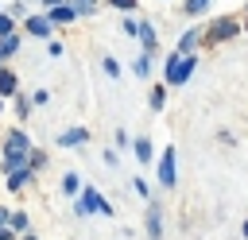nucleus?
Masks as SVG:
<instances>
[{"instance_id":"f257e3e1","label":"nucleus","mask_w":248,"mask_h":240,"mask_svg":"<svg viewBox=\"0 0 248 240\" xmlns=\"http://www.w3.org/2000/svg\"><path fill=\"white\" fill-rule=\"evenodd\" d=\"M190 74H194V58H190V54H170V62H167V81H170V85H182Z\"/></svg>"},{"instance_id":"f03ea898","label":"nucleus","mask_w":248,"mask_h":240,"mask_svg":"<svg viewBox=\"0 0 248 240\" xmlns=\"http://www.w3.org/2000/svg\"><path fill=\"white\" fill-rule=\"evenodd\" d=\"M159 182L163 186H174V147H167L163 159H159Z\"/></svg>"},{"instance_id":"7ed1b4c3","label":"nucleus","mask_w":248,"mask_h":240,"mask_svg":"<svg viewBox=\"0 0 248 240\" xmlns=\"http://www.w3.org/2000/svg\"><path fill=\"white\" fill-rule=\"evenodd\" d=\"M78 209H81V213H93V209L108 213V205L101 201V194H97V190H85V194H81V205H78Z\"/></svg>"},{"instance_id":"20e7f679","label":"nucleus","mask_w":248,"mask_h":240,"mask_svg":"<svg viewBox=\"0 0 248 240\" xmlns=\"http://www.w3.org/2000/svg\"><path fill=\"white\" fill-rule=\"evenodd\" d=\"M232 35H236V23H232V19H221V23L209 27V39H213V43H217V39H232Z\"/></svg>"},{"instance_id":"39448f33","label":"nucleus","mask_w":248,"mask_h":240,"mask_svg":"<svg viewBox=\"0 0 248 240\" xmlns=\"http://www.w3.org/2000/svg\"><path fill=\"white\" fill-rule=\"evenodd\" d=\"M147 232H151V240H163V221H159V209L155 205L147 209Z\"/></svg>"},{"instance_id":"423d86ee","label":"nucleus","mask_w":248,"mask_h":240,"mask_svg":"<svg viewBox=\"0 0 248 240\" xmlns=\"http://www.w3.org/2000/svg\"><path fill=\"white\" fill-rule=\"evenodd\" d=\"M23 151H27V139H23V135H12V139H8V155H12V159H19Z\"/></svg>"},{"instance_id":"0eeeda50","label":"nucleus","mask_w":248,"mask_h":240,"mask_svg":"<svg viewBox=\"0 0 248 240\" xmlns=\"http://www.w3.org/2000/svg\"><path fill=\"white\" fill-rule=\"evenodd\" d=\"M62 143H66V147H78V143H85V128H74V132H66V135H62Z\"/></svg>"},{"instance_id":"6e6552de","label":"nucleus","mask_w":248,"mask_h":240,"mask_svg":"<svg viewBox=\"0 0 248 240\" xmlns=\"http://www.w3.org/2000/svg\"><path fill=\"white\" fill-rule=\"evenodd\" d=\"M46 19H54V23H70V19H74V8H54Z\"/></svg>"},{"instance_id":"1a4fd4ad","label":"nucleus","mask_w":248,"mask_h":240,"mask_svg":"<svg viewBox=\"0 0 248 240\" xmlns=\"http://www.w3.org/2000/svg\"><path fill=\"white\" fill-rule=\"evenodd\" d=\"M136 31H140V39H143V46H147V50H155V31H151L147 23H143V27H136Z\"/></svg>"},{"instance_id":"9d476101","label":"nucleus","mask_w":248,"mask_h":240,"mask_svg":"<svg viewBox=\"0 0 248 240\" xmlns=\"http://www.w3.org/2000/svg\"><path fill=\"white\" fill-rule=\"evenodd\" d=\"M194 43H198V31H186V35L178 39V54H186V50H190Z\"/></svg>"},{"instance_id":"9b49d317","label":"nucleus","mask_w":248,"mask_h":240,"mask_svg":"<svg viewBox=\"0 0 248 240\" xmlns=\"http://www.w3.org/2000/svg\"><path fill=\"white\" fill-rule=\"evenodd\" d=\"M19 50V39L16 35H4V43H0V54H16Z\"/></svg>"},{"instance_id":"f8f14e48","label":"nucleus","mask_w":248,"mask_h":240,"mask_svg":"<svg viewBox=\"0 0 248 240\" xmlns=\"http://www.w3.org/2000/svg\"><path fill=\"white\" fill-rule=\"evenodd\" d=\"M136 155H140V163H147L151 159V143L147 139H136Z\"/></svg>"},{"instance_id":"ddd939ff","label":"nucleus","mask_w":248,"mask_h":240,"mask_svg":"<svg viewBox=\"0 0 248 240\" xmlns=\"http://www.w3.org/2000/svg\"><path fill=\"white\" fill-rule=\"evenodd\" d=\"M0 93H16V74H0Z\"/></svg>"},{"instance_id":"4468645a","label":"nucleus","mask_w":248,"mask_h":240,"mask_svg":"<svg viewBox=\"0 0 248 240\" xmlns=\"http://www.w3.org/2000/svg\"><path fill=\"white\" fill-rule=\"evenodd\" d=\"M205 4H209V0H186V12H190V15H198Z\"/></svg>"},{"instance_id":"2eb2a0df","label":"nucleus","mask_w":248,"mask_h":240,"mask_svg":"<svg viewBox=\"0 0 248 240\" xmlns=\"http://www.w3.org/2000/svg\"><path fill=\"white\" fill-rule=\"evenodd\" d=\"M31 35H46V19H31Z\"/></svg>"},{"instance_id":"dca6fc26","label":"nucleus","mask_w":248,"mask_h":240,"mask_svg":"<svg viewBox=\"0 0 248 240\" xmlns=\"http://www.w3.org/2000/svg\"><path fill=\"white\" fill-rule=\"evenodd\" d=\"M105 74H108V77H116V74H120V66H116L112 58H105Z\"/></svg>"},{"instance_id":"f3484780","label":"nucleus","mask_w":248,"mask_h":240,"mask_svg":"<svg viewBox=\"0 0 248 240\" xmlns=\"http://www.w3.org/2000/svg\"><path fill=\"white\" fill-rule=\"evenodd\" d=\"M151 108H163V89H151Z\"/></svg>"},{"instance_id":"a211bd4d","label":"nucleus","mask_w":248,"mask_h":240,"mask_svg":"<svg viewBox=\"0 0 248 240\" xmlns=\"http://www.w3.org/2000/svg\"><path fill=\"white\" fill-rule=\"evenodd\" d=\"M23 178H27V170H12V178H8V182H12V186H23Z\"/></svg>"},{"instance_id":"6ab92c4d","label":"nucleus","mask_w":248,"mask_h":240,"mask_svg":"<svg viewBox=\"0 0 248 240\" xmlns=\"http://www.w3.org/2000/svg\"><path fill=\"white\" fill-rule=\"evenodd\" d=\"M12 31V15H0V35H8Z\"/></svg>"},{"instance_id":"aec40b11","label":"nucleus","mask_w":248,"mask_h":240,"mask_svg":"<svg viewBox=\"0 0 248 240\" xmlns=\"http://www.w3.org/2000/svg\"><path fill=\"white\" fill-rule=\"evenodd\" d=\"M112 4H116V8H132L136 0H112Z\"/></svg>"},{"instance_id":"412c9836","label":"nucleus","mask_w":248,"mask_h":240,"mask_svg":"<svg viewBox=\"0 0 248 240\" xmlns=\"http://www.w3.org/2000/svg\"><path fill=\"white\" fill-rule=\"evenodd\" d=\"M244 236H248V221H244Z\"/></svg>"},{"instance_id":"4be33fe9","label":"nucleus","mask_w":248,"mask_h":240,"mask_svg":"<svg viewBox=\"0 0 248 240\" xmlns=\"http://www.w3.org/2000/svg\"><path fill=\"white\" fill-rule=\"evenodd\" d=\"M0 221H4V213H0Z\"/></svg>"},{"instance_id":"5701e85b","label":"nucleus","mask_w":248,"mask_h":240,"mask_svg":"<svg viewBox=\"0 0 248 240\" xmlns=\"http://www.w3.org/2000/svg\"><path fill=\"white\" fill-rule=\"evenodd\" d=\"M244 19H248V15H244Z\"/></svg>"}]
</instances>
